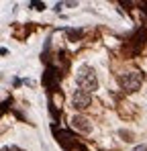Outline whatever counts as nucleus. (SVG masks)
<instances>
[{"mask_svg":"<svg viewBox=\"0 0 147 151\" xmlns=\"http://www.w3.org/2000/svg\"><path fill=\"white\" fill-rule=\"evenodd\" d=\"M76 84H78L80 90H84V92H88V94H92L94 90H98V78H96L94 68L88 65V63L80 65L78 76H76Z\"/></svg>","mask_w":147,"mask_h":151,"instance_id":"obj_1","label":"nucleus"},{"mask_svg":"<svg viewBox=\"0 0 147 151\" xmlns=\"http://www.w3.org/2000/svg\"><path fill=\"white\" fill-rule=\"evenodd\" d=\"M84 151H86V149H84Z\"/></svg>","mask_w":147,"mask_h":151,"instance_id":"obj_8","label":"nucleus"},{"mask_svg":"<svg viewBox=\"0 0 147 151\" xmlns=\"http://www.w3.org/2000/svg\"><path fill=\"white\" fill-rule=\"evenodd\" d=\"M143 80H145V76L141 74V72H127V74L119 76V86H121L125 92L131 94V92H137L141 88Z\"/></svg>","mask_w":147,"mask_h":151,"instance_id":"obj_2","label":"nucleus"},{"mask_svg":"<svg viewBox=\"0 0 147 151\" xmlns=\"http://www.w3.org/2000/svg\"><path fill=\"white\" fill-rule=\"evenodd\" d=\"M0 151H23V149H19V147H2Z\"/></svg>","mask_w":147,"mask_h":151,"instance_id":"obj_6","label":"nucleus"},{"mask_svg":"<svg viewBox=\"0 0 147 151\" xmlns=\"http://www.w3.org/2000/svg\"><path fill=\"white\" fill-rule=\"evenodd\" d=\"M72 127L76 131L84 133V135H90V133H92V123H90L86 116H82V114H76L72 119Z\"/></svg>","mask_w":147,"mask_h":151,"instance_id":"obj_4","label":"nucleus"},{"mask_svg":"<svg viewBox=\"0 0 147 151\" xmlns=\"http://www.w3.org/2000/svg\"><path fill=\"white\" fill-rule=\"evenodd\" d=\"M31 6H35V10H43L45 8V4H41V2H31Z\"/></svg>","mask_w":147,"mask_h":151,"instance_id":"obj_5","label":"nucleus"},{"mask_svg":"<svg viewBox=\"0 0 147 151\" xmlns=\"http://www.w3.org/2000/svg\"><path fill=\"white\" fill-rule=\"evenodd\" d=\"M133 151H147V145H139V147H135Z\"/></svg>","mask_w":147,"mask_h":151,"instance_id":"obj_7","label":"nucleus"},{"mask_svg":"<svg viewBox=\"0 0 147 151\" xmlns=\"http://www.w3.org/2000/svg\"><path fill=\"white\" fill-rule=\"evenodd\" d=\"M90 102H92V96H90L88 92H84V90H76V92H74V96H72L74 108L84 110V108H88V106H90Z\"/></svg>","mask_w":147,"mask_h":151,"instance_id":"obj_3","label":"nucleus"}]
</instances>
